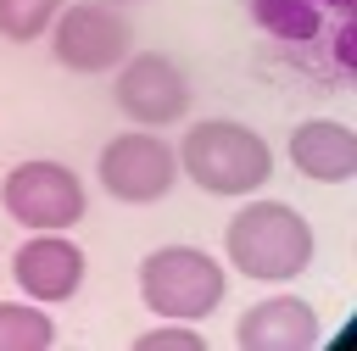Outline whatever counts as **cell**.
Wrapping results in <instances>:
<instances>
[{"label": "cell", "mask_w": 357, "mask_h": 351, "mask_svg": "<svg viewBox=\"0 0 357 351\" xmlns=\"http://www.w3.org/2000/svg\"><path fill=\"white\" fill-rule=\"evenodd\" d=\"M100 189L128 206H151L178 184V156L162 134H117L100 150Z\"/></svg>", "instance_id": "cell-7"}, {"label": "cell", "mask_w": 357, "mask_h": 351, "mask_svg": "<svg viewBox=\"0 0 357 351\" xmlns=\"http://www.w3.org/2000/svg\"><path fill=\"white\" fill-rule=\"evenodd\" d=\"M50 50L67 72H112L128 50H134V28L117 6L106 0H84V6H61L50 22Z\"/></svg>", "instance_id": "cell-5"}, {"label": "cell", "mask_w": 357, "mask_h": 351, "mask_svg": "<svg viewBox=\"0 0 357 351\" xmlns=\"http://www.w3.org/2000/svg\"><path fill=\"white\" fill-rule=\"evenodd\" d=\"M173 156H178V173L206 195H251L273 178V156H268L262 134H251L245 123H229V117L195 123Z\"/></svg>", "instance_id": "cell-3"}, {"label": "cell", "mask_w": 357, "mask_h": 351, "mask_svg": "<svg viewBox=\"0 0 357 351\" xmlns=\"http://www.w3.org/2000/svg\"><path fill=\"white\" fill-rule=\"evenodd\" d=\"M0 201L22 228H73L84 217V184L61 162H17L0 184Z\"/></svg>", "instance_id": "cell-8"}, {"label": "cell", "mask_w": 357, "mask_h": 351, "mask_svg": "<svg viewBox=\"0 0 357 351\" xmlns=\"http://www.w3.org/2000/svg\"><path fill=\"white\" fill-rule=\"evenodd\" d=\"M290 67L346 89L357 78V0H245Z\"/></svg>", "instance_id": "cell-1"}, {"label": "cell", "mask_w": 357, "mask_h": 351, "mask_svg": "<svg viewBox=\"0 0 357 351\" xmlns=\"http://www.w3.org/2000/svg\"><path fill=\"white\" fill-rule=\"evenodd\" d=\"M56 11H61V0H0V39H11V45L39 39L56 22Z\"/></svg>", "instance_id": "cell-13"}, {"label": "cell", "mask_w": 357, "mask_h": 351, "mask_svg": "<svg viewBox=\"0 0 357 351\" xmlns=\"http://www.w3.org/2000/svg\"><path fill=\"white\" fill-rule=\"evenodd\" d=\"M229 295V273L218 267V256H206L201 245H162L139 262V301L156 318H206L218 312Z\"/></svg>", "instance_id": "cell-4"}, {"label": "cell", "mask_w": 357, "mask_h": 351, "mask_svg": "<svg viewBox=\"0 0 357 351\" xmlns=\"http://www.w3.org/2000/svg\"><path fill=\"white\" fill-rule=\"evenodd\" d=\"M318 334H324L318 312L301 295H268V301L245 306L234 323V340L245 351H307V345H318Z\"/></svg>", "instance_id": "cell-10"}, {"label": "cell", "mask_w": 357, "mask_h": 351, "mask_svg": "<svg viewBox=\"0 0 357 351\" xmlns=\"http://www.w3.org/2000/svg\"><path fill=\"white\" fill-rule=\"evenodd\" d=\"M106 6H123V0H106Z\"/></svg>", "instance_id": "cell-15"}, {"label": "cell", "mask_w": 357, "mask_h": 351, "mask_svg": "<svg viewBox=\"0 0 357 351\" xmlns=\"http://www.w3.org/2000/svg\"><path fill=\"white\" fill-rule=\"evenodd\" d=\"M11 279L22 284V295L56 306V301L78 295V284H84V251H78L73 240H61V228H39L33 240L17 245Z\"/></svg>", "instance_id": "cell-9"}, {"label": "cell", "mask_w": 357, "mask_h": 351, "mask_svg": "<svg viewBox=\"0 0 357 351\" xmlns=\"http://www.w3.org/2000/svg\"><path fill=\"white\" fill-rule=\"evenodd\" d=\"M56 340V323L50 312H33V306H17V301H0V345L6 351H39Z\"/></svg>", "instance_id": "cell-12"}, {"label": "cell", "mask_w": 357, "mask_h": 351, "mask_svg": "<svg viewBox=\"0 0 357 351\" xmlns=\"http://www.w3.org/2000/svg\"><path fill=\"white\" fill-rule=\"evenodd\" d=\"M290 162L312 184H346L357 173V134L335 117H312L290 134Z\"/></svg>", "instance_id": "cell-11"}, {"label": "cell", "mask_w": 357, "mask_h": 351, "mask_svg": "<svg viewBox=\"0 0 357 351\" xmlns=\"http://www.w3.org/2000/svg\"><path fill=\"white\" fill-rule=\"evenodd\" d=\"M112 100L128 123L139 128H167L190 111V78L162 56V50H139V56H123L117 61V78H112Z\"/></svg>", "instance_id": "cell-6"}, {"label": "cell", "mask_w": 357, "mask_h": 351, "mask_svg": "<svg viewBox=\"0 0 357 351\" xmlns=\"http://www.w3.org/2000/svg\"><path fill=\"white\" fill-rule=\"evenodd\" d=\"M223 256L240 279L257 284H279L312 267V228L296 206L284 201H251L229 217L223 228Z\"/></svg>", "instance_id": "cell-2"}, {"label": "cell", "mask_w": 357, "mask_h": 351, "mask_svg": "<svg viewBox=\"0 0 357 351\" xmlns=\"http://www.w3.org/2000/svg\"><path fill=\"white\" fill-rule=\"evenodd\" d=\"M139 345H145V351H201L206 340H201L190 323L167 318V329H151V334H139Z\"/></svg>", "instance_id": "cell-14"}]
</instances>
